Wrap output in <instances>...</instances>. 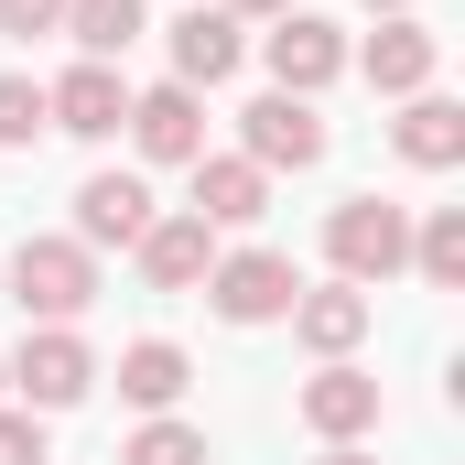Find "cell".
Segmentation results:
<instances>
[{
	"label": "cell",
	"instance_id": "14",
	"mask_svg": "<svg viewBox=\"0 0 465 465\" xmlns=\"http://www.w3.org/2000/svg\"><path fill=\"white\" fill-rule=\"evenodd\" d=\"M238 54H249V44H238V11H206V0H195V11L173 22V87H195V98L228 87Z\"/></svg>",
	"mask_w": 465,
	"mask_h": 465
},
{
	"label": "cell",
	"instance_id": "6",
	"mask_svg": "<svg viewBox=\"0 0 465 465\" xmlns=\"http://www.w3.org/2000/svg\"><path fill=\"white\" fill-rule=\"evenodd\" d=\"M292 292H303V271H292L282 249H228V260L206 271V303H217L228 325H282Z\"/></svg>",
	"mask_w": 465,
	"mask_h": 465
},
{
	"label": "cell",
	"instance_id": "2",
	"mask_svg": "<svg viewBox=\"0 0 465 465\" xmlns=\"http://www.w3.org/2000/svg\"><path fill=\"white\" fill-rule=\"evenodd\" d=\"M325 260H336V282H390V271H411V206H390V195H347L336 217H325Z\"/></svg>",
	"mask_w": 465,
	"mask_h": 465
},
{
	"label": "cell",
	"instance_id": "15",
	"mask_svg": "<svg viewBox=\"0 0 465 465\" xmlns=\"http://www.w3.org/2000/svg\"><path fill=\"white\" fill-rule=\"evenodd\" d=\"M368 314H379V303H368L357 282H314V292H292V336H303L314 357H357Z\"/></svg>",
	"mask_w": 465,
	"mask_h": 465
},
{
	"label": "cell",
	"instance_id": "16",
	"mask_svg": "<svg viewBox=\"0 0 465 465\" xmlns=\"http://www.w3.org/2000/svg\"><path fill=\"white\" fill-rule=\"evenodd\" d=\"M390 141H401V163L444 173V163H465V109L422 87V98H401V119H390Z\"/></svg>",
	"mask_w": 465,
	"mask_h": 465
},
{
	"label": "cell",
	"instance_id": "12",
	"mask_svg": "<svg viewBox=\"0 0 465 465\" xmlns=\"http://www.w3.org/2000/svg\"><path fill=\"white\" fill-rule=\"evenodd\" d=\"M130 249H141V282H152V292H195V282L217 271V228H206V217H152Z\"/></svg>",
	"mask_w": 465,
	"mask_h": 465
},
{
	"label": "cell",
	"instance_id": "9",
	"mask_svg": "<svg viewBox=\"0 0 465 465\" xmlns=\"http://www.w3.org/2000/svg\"><path fill=\"white\" fill-rule=\"evenodd\" d=\"M119 130L141 141V163H195V152H206V98L163 76V87H141V98H130Z\"/></svg>",
	"mask_w": 465,
	"mask_h": 465
},
{
	"label": "cell",
	"instance_id": "23",
	"mask_svg": "<svg viewBox=\"0 0 465 465\" xmlns=\"http://www.w3.org/2000/svg\"><path fill=\"white\" fill-rule=\"evenodd\" d=\"M0 33H22V44L33 33H65V0H0Z\"/></svg>",
	"mask_w": 465,
	"mask_h": 465
},
{
	"label": "cell",
	"instance_id": "1",
	"mask_svg": "<svg viewBox=\"0 0 465 465\" xmlns=\"http://www.w3.org/2000/svg\"><path fill=\"white\" fill-rule=\"evenodd\" d=\"M11 303H22L33 325H76V314L98 303V249H76V238H22V249H11Z\"/></svg>",
	"mask_w": 465,
	"mask_h": 465
},
{
	"label": "cell",
	"instance_id": "21",
	"mask_svg": "<svg viewBox=\"0 0 465 465\" xmlns=\"http://www.w3.org/2000/svg\"><path fill=\"white\" fill-rule=\"evenodd\" d=\"M54 119H44V76H0V152H22V141H44Z\"/></svg>",
	"mask_w": 465,
	"mask_h": 465
},
{
	"label": "cell",
	"instance_id": "25",
	"mask_svg": "<svg viewBox=\"0 0 465 465\" xmlns=\"http://www.w3.org/2000/svg\"><path fill=\"white\" fill-rule=\"evenodd\" d=\"M325 465H379V455H357V444H325Z\"/></svg>",
	"mask_w": 465,
	"mask_h": 465
},
{
	"label": "cell",
	"instance_id": "3",
	"mask_svg": "<svg viewBox=\"0 0 465 465\" xmlns=\"http://www.w3.org/2000/svg\"><path fill=\"white\" fill-rule=\"evenodd\" d=\"M325 141H336V130L314 119V98H282V87H271V98L238 109V163H260V173H314Z\"/></svg>",
	"mask_w": 465,
	"mask_h": 465
},
{
	"label": "cell",
	"instance_id": "20",
	"mask_svg": "<svg viewBox=\"0 0 465 465\" xmlns=\"http://www.w3.org/2000/svg\"><path fill=\"white\" fill-rule=\"evenodd\" d=\"M119 465H206V433H195V422H173V411H152V422L119 444Z\"/></svg>",
	"mask_w": 465,
	"mask_h": 465
},
{
	"label": "cell",
	"instance_id": "27",
	"mask_svg": "<svg viewBox=\"0 0 465 465\" xmlns=\"http://www.w3.org/2000/svg\"><path fill=\"white\" fill-rule=\"evenodd\" d=\"M0 390H11V368H0Z\"/></svg>",
	"mask_w": 465,
	"mask_h": 465
},
{
	"label": "cell",
	"instance_id": "4",
	"mask_svg": "<svg viewBox=\"0 0 465 465\" xmlns=\"http://www.w3.org/2000/svg\"><path fill=\"white\" fill-rule=\"evenodd\" d=\"M260 65H271L282 98H325V87L347 76V33H336L325 11H282V22L260 33Z\"/></svg>",
	"mask_w": 465,
	"mask_h": 465
},
{
	"label": "cell",
	"instance_id": "24",
	"mask_svg": "<svg viewBox=\"0 0 465 465\" xmlns=\"http://www.w3.org/2000/svg\"><path fill=\"white\" fill-rule=\"evenodd\" d=\"M238 22H282V11H292V0H228Z\"/></svg>",
	"mask_w": 465,
	"mask_h": 465
},
{
	"label": "cell",
	"instance_id": "17",
	"mask_svg": "<svg viewBox=\"0 0 465 465\" xmlns=\"http://www.w3.org/2000/svg\"><path fill=\"white\" fill-rule=\"evenodd\" d=\"M184 390H195V368H184V347H173V336L119 347V401H130V411H173Z\"/></svg>",
	"mask_w": 465,
	"mask_h": 465
},
{
	"label": "cell",
	"instance_id": "19",
	"mask_svg": "<svg viewBox=\"0 0 465 465\" xmlns=\"http://www.w3.org/2000/svg\"><path fill=\"white\" fill-rule=\"evenodd\" d=\"M411 271H422L433 292H455V282H465V206H433V217L411 228Z\"/></svg>",
	"mask_w": 465,
	"mask_h": 465
},
{
	"label": "cell",
	"instance_id": "10",
	"mask_svg": "<svg viewBox=\"0 0 465 465\" xmlns=\"http://www.w3.org/2000/svg\"><path fill=\"white\" fill-rule=\"evenodd\" d=\"M184 173H195V206H184V217H206V228H260V217H271V173H260V163L195 152Z\"/></svg>",
	"mask_w": 465,
	"mask_h": 465
},
{
	"label": "cell",
	"instance_id": "22",
	"mask_svg": "<svg viewBox=\"0 0 465 465\" xmlns=\"http://www.w3.org/2000/svg\"><path fill=\"white\" fill-rule=\"evenodd\" d=\"M0 465H44V411H0Z\"/></svg>",
	"mask_w": 465,
	"mask_h": 465
},
{
	"label": "cell",
	"instance_id": "11",
	"mask_svg": "<svg viewBox=\"0 0 465 465\" xmlns=\"http://www.w3.org/2000/svg\"><path fill=\"white\" fill-rule=\"evenodd\" d=\"M152 217H163V206H152L141 173H87V184H76V249H130Z\"/></svg>",
	"mask_w": 465,
	"mask_h": 465
},
{
	"label": "cell",
	"instance_id": "13",
	"mask_svg": "<svg viewBox=\"0 0 465 465\" xmlns=\"http://www.w3.org/2000/svg\"><path fill=\"white\" fill-rule=\"evenodd\" d=\"M357 65H368V87H379V98H422V87H433V65H444V44H433L411 11H390V22L368 33V54H357Z\"/></svg>",
	"mask_w": 465,
	"mask_h": 465
},
{
	"label": "cell",
	"instance_id": "26",
	"mask_svg": "<svg viewBox=\"0 0 465 465\" xmlns=\"http://www.w3.org/2000/svg\"><path fill=\"white\" fill-rule=\"evenodd\" d=\"M368 11H411V0H368Z\"/></svg>",
	"mask_w": 465,
	"mask_h": 465
},
{
	"label": "cell",
	"instance_id": "5",
	"mask_svg": "<svg viewBox=\"0 0 465 465\" xmlns=\"http://www.w3.org/2000/svg\"><path fill=\"white\" fill-rule=\"evenodd\" d=\"M11 390H22V411H76L87 390H98V357L76 325H33L22 357H11Z\"/></svg>",
	"mask_w": 465,
	"mask_h": 465
},
{
	"label": "cell",
	"instance_id": "7",
	"mask_svg": "<svg viewBox=\"0 0 465 465\" xmlns=\"http://www.w3.org/2000/svg\"><path fill=\"white\" fill-rule=\"evenodd\" d=\"M44 119H54L65 141H119V119H130V76L98 65V54H76V65L44 87Z\"/></svg>",
	"mask_w": 465,
	"mask_h": 465
},
{
	"label": "cell",
	"instance_id": "18",
	"mask_svg": "<svg viewBox=\"0 0 465 465\" xmlns=\"http://www.w3.org/2000/svg\"><path fill=\"white\" fill-rule=\"evenodd\" d=\"M65 33H76V54L119 65V54L141 44V0H65Z\"/></svg>",
	"mask_w": 465,
	"mask_h": 465
},
{
	"label": "cell",
	"instance_id": "8",
	"mask_svg": "<svg viewBox=\"0 0 465 465\" xmlns=\"http://www.w3.org/2000/svg\"><path fill=\"white\" fill-rule=\"evenodd\" d=\"M292 411H303V433L357 444V433H379V379H368V368H347V357H325V368L292 390Z\"/></svg>",
	"mask_w": 465,
	"mask_h": 465
}]
</instances>
